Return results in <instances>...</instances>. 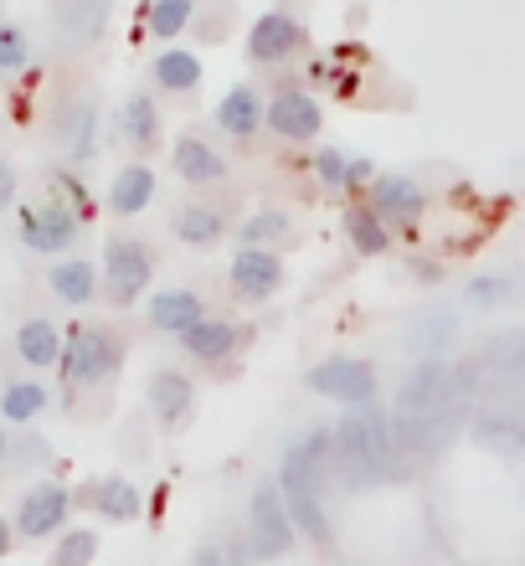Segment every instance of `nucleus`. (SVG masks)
I'll return each mask as SVG.
<instances>
[{
  "instance_id": "f257e3e1",
  "label": "nucleus",
  "mask_w": 525,
  "mask_h": 566,
  "mask_svg": "<svg viewBox=\"0 0 525 566\" xmlns=\"http://www.w3.org/2000/svg\"><path fill=\"white\" fill-rule=\"evenodd\" d=\"M397 422L387 418V412H376L371 407H350L346 418H340V428H335V459H340V474H346V484H356V490H366V484H387V479H397Z\"/></svg>"
},
{
  "instance_id": "f03ea898",
  "label": "nucleus",
  "mask_w": 525,
  "mask_h": 566,
  "mask_svg": "<svg viewBox=\"0 0 525 566\" xmlns=\"http://www.w3.org/2000/svg\"><path fill=\"white\" fill-rule=\"evenodd\" d=\"M330 448H335V432L309 428L284 453V469H279V490L288 500V515L300 525V536L309 541H330V521H325V505H319V474L330 463Z\"/></svg>"
},
{
  "instance_id": "7ed1b4c3",
  "label": "nucleus",
  "mask_w": 525,
  "mask_h": 566,
  "mask_svg": "<svg viewBox=\"0 0 525 566\" xmlns=\"http://www.w3.org/2000/svg\"><path fill=\"white\" fill-rule=\"evenodd\" d=\"M119 366V340H114V329L104 325H73L67 329V340H62V387L67 391H83V387H98L108 381Z\"/></svg>"
},
{
  "instance_id": "20e7f679",
  "label": "nucleus",
  "mask_w": 525,
  "mask_h": 566,
  "mask_svg": "<svg viewBox=\"0 0 525 566\" xmlns=\"http://www.w3.org/2000/svg\"><path fill=\"white\" fill-rule=\"evenodd\" d=\"M155 279V253L139 238H108L104 248V298L114 310H129Z\"/></svg>"
},
{
  "instance_id": "39448f33",
  "label": "nucleus",
  "mask_w": 525,
  "mask_h": 566,
  "mask_svg": "<svg viewBox=\"0 0 525 566\" xmlns=\"http://www.w3.org/2000/svg\"><path fill=\"white\" fill-rule=\"evenodd\" d=\"M248 541H253V556L273 562V556H284L294 541H300V525L288 515V500L279 484H258L253 490V510H248Z\"/></svg>"
},
{
  "instance_id": "423d86ee",
  "label": "nucleus",
  "mask_w": 525,
  "mask_h": 566,
  "mask_svg": "<svg viewBox=\"0 0 525 566\" xmlns=\"http://www.w3.org/2000/svg\"><path fill=\"white\" fill-rule=\"evenodd\" d=\"M15 227H21V242H27L31 253H67V248L83 238V217H77L67 201L21 207L15 211Z\"/></svg>"
},
{
  "instance_id": "0eeeda50",
  "label": "nucleus",
  "mask_w": 525,
  "mask_h": 566,
  "mask_svg": "<svg viewBox=\"0 0 525 566\" xmlns=\"http://www.w3.org/2000/svg\"><path fill=\"white\" fill-rule=\"evenodd\" d=\"M304 387L319 391V397H335V402H346V407L376 402V371L356 356H330V360H319V366H309Z\"/></svg>"
},
{
  "instance_id": "6e6552de",
  "label": "nucleus",
  "mask_w": 525,
  "mask_h": 566,
  "mask_svg": "<svg viewBox=\"0 0 525 566\" xmlns=\"http://www.w3.org/2000/svg\"><path fill=\"white\" fill-rule=\"evenodd\" d=\"M304 46H309V31L294 11H263L248 31V62L258 67H279V62L300 57Z\"/></svg>"
},
{
  "instance_id": "1a4fd4ad",
  "label": "nucleus",
  "mask_w": 525,
  "mask_h": 566,
  "mask_svg": "<svg viewBox=\"0 0 525 566\" xmlns=\"http://www.w3.org/2000/svg\"><path fill=\"white\" fill-rule=\"evenodd\" d=\"M227 279H232V294L238 298L263 304V298H273L279 289H284V258L273 253V248H238Z\"/></svg>"
},
{
  "instance_id": "9d476101",
  "label": "nucleus",
  "mask_w": 525,
  "mask_h": 566,
  "mask_svg": "<svg viewBox=\"0 0 525 566\" xmlns=\"http://www.w3.org/2000/svg\"><path fill=\"white\" fill-rule=\"evenodd\" d=\"M67 510H73V490H62V484H31L21 494V505H15V536H27V541L57 536Z\"/></svg>"
},
{
  "instance_id": "9b49d317",
  "label": "nucleus",
  "mask_w": 525,
  "mask_h": 566,
  "mask_svg": "<svg viewBox=\"0 0 525 566\" xmlns=\"http://www.w3.org/2000/svg\"><path fill=\"white\" fill-rule=\"evenodd\" d=\"M269 129L279 139H288V145H309V139H319V129H325V108L304 88H284L269 98Z\"/></svg>"
},
{
  "instance_id": "f8f14e48",
  "label": "nucleus",
  "mask_w": 525,
  "mask_h": 566,
  "mask_svg": "<svg viewBox=\"0 0 525 566\" xmlns=\"http://www.w3.org/2000/svg\"><path fill=\"white\" fill-rule=\"evenodd\" d=\"M366 207L381 217V222H397V227H412L428 211V191H422L418 176H402V170H391V176H376L371 180V201Z\"/></svg>"
},
{
  "instance_id": "ddd939ff",
  "label": "nucleus",
  "mask_w": 525,
  "mask_h": 566,
  "mask_svg": "<svg viewBox=\"0 0 525 566\" xmlns=\"http://www.w3.org/2000/svg\"><path fill=\"white\" fill-rule=\"evenodd\" d=\"M269 124V104H263V93L253 83H238V88H227V98L217 104V129L232 139H253L258 129Z\"/></svg>"
},
{
  "instance_id": "4468645a",
  "label": "nucleus",
  "mask_w": 525,
  "mask_h": 566,
  "mask_svg": "<svg viewBox=\"0 0 525 566\" xmlns=\"http://www.w3.org/2000/svg\"><path fill=\"white\" fill-rule=\"evenodd\" d=\"M227 227H232V207H217V201H186V207L176 211L170 232H176L186 248H211V242L227 238Z\"/></svg>"
},
{
  "instance_id": "2eb2a0df",
  "label": "nucleus",
  "mask_w": 525,
  "mask_h": 566,
  "mask_svg": "<svg viewBox=\"0 0 525 566\" xmlns=\"http://www.w3.org/2000/svg\"><path fill=\"white\" fill-rule=\"evenodd\" d=\"M62 340H67V329H57L52 319H42V314H31V319H21V329H15V356H21V366H31V371H52L62 360Z\"/></svg>"
},
{
  "instance_id": "dca6fc26",
  "label": "nucleus",
  "mask_w": 525,
  "mask_h": 566,
  "mask_svg": "<svg viewBox=\"0 0 525 566\" xmlns=\"http://www.w3.org/2000/svg\"><path fill=\"white\" fill-rule=\"evenodd\" d=\"M170 165H176V176L186 180V186H222L227 180V160L201 135H180Z\"/></svg>"
},
{
  "instance_id": "f3484780",
  "label": "nucleus",
  "mask_w": 525,
  "mask_h": 566,
  "mask_svg": "<svg viewBox=\"0 0 525 566\" xmlns=\"http://www.w3.org/2000/svg\"><path fill=\"white\" fill-rule=\"evenodd\" d=\"M155 170L150 165H124V170H114V180H108V211L114 217H139V211L155 201Z\"/></svg>"
},
{
  "instance_id": "a211bd4d",
  "label": "nucleus",
  "mask_w": 525,
  "mask_h": 566,
  "mask_svg": "<svg viewBox=\"0 0 525 566\" xmlns=\"http://www.w3.org/2000/svg\"><path fill=\"white\" fill-rule=\"evenodd\" d=\"M145 397H150V412L166 422V428H180L196 407V387L180 371H155L150 387H145Z\"/></svg>"
},
{
  "instance_id": "6ab92c4d",
  "label": "nucleus",
  "mask_w": 525,
  "mask_h": 566,
  "mask_svg": "<svg viewBox=\"0 0 525 566\" xmlns=\"http://www.w3.org/2000/svg\"><path fill=\"white\" fill-rule=\"evenodd\" d=\"M98 283H104V273L93 269L88 258H62V263H52V273H46V289H52L62 304H73V310H83V304L98 298Z\"/></svg>"
},
{
  "instance_id": "aec40b11",
  "label": "nucleus",
  "mask_w": 525,
  "mask_h": 566,
  "mask_svg": "<svg viewBox=\"0 0 525 566\" xmlns=\"http://www.w3.org/2000/svg\"><path fill=\"white\" fill-rule=\"evenodd\" d=\"M196 319H207V310H201V294H191V289H160L150 298V325L160 335H186Z\"/></svg>"
},
{
  "instance_id": "412c9836",
  "label": "nucleus",
  "mask_w": 525,
  "mask_h": 566,
  "mask_svg": "<svg viewBox=\"0 0 525 566\" xmlns=\"http://www.w3.org/2000/svg\"><path fill=\"white\" fill-rule=\"evenodd\" d=\"M176 340H180V350L196 360H227L242 345V329L227 325V319H196L186 335H176Z\"/></svg>"
},
{
  "instance_id": "4be33fe9",
  "label": "nucleus",
  "mask_w": 525,
  "mask_h": 566,
  "mask_svg": "<svg viewBox=\"0 0 525 566\" xmlns=\"http://www.w3.org/2000/svg\"><path fill=\"white\" fill-rule=\"evenodd\" d=\"M119 135L135 149H155L160 145V108L150 93H129L119 104Z\"/></svg>"
},
{
  "instance_id": "5701e85b",
  "label": "nucleus",
  "mask_w": 525,
  "mask_h": 566,
  "mask_svg": "<svg viewBox=\"0 0 525 566\" xmlns=\"http://www.w3.org/2000/svg\"><path fill=\"white\" fill-rule=\"evenodd\" d=\"M340 227H346V242L350 248H356L360 258H381L391 248V232H387V222H381V217H376L371 207H346L340 211Z\"/></svg>"
},
{
  "instance_id": "b1692460",
  "label": "nucleus",
  "mask_w": 525,
  "mask_h": 566,
  "mask_svg": "<svg viewBox=\"0 0 525 566\" xmlns=\"http://www.w3.org/2000/svg\"><path fill=\"white\" fill-rule=\"evenodd\" d=\"M150 77H155V88H166V93H191V88H201V57L186 52V46H166L150 62Z\"/></svg>"
},
{
  "instance_id": "393cba45",
  "label": "nucleus",
  "mask_w": 525,
  "mask_h": 566,
  "mask_svg": "<svg viewBox=\"0 0 525 566\" xmlns=\"http://www.w3.org/2000/svg\"><path fill=\"white\" fill-rule=\"evenodd\" d=\"M88 505L104 515V521H114V525H129L145 510V500H139V490L129 484V479H98L88 490Z\"/></svg>"
},
{
  "instance_id": "a878e982",
  "label": "nucleus",
  "mask_w": 525,
  "mask_h": 566,
  "mask_svg": "<svg viewBox=\"0 0 525 566\" xmlns=\"http://www.w3.org/2000/svg\"><path fill=\"white\" fill-rule=\"evenodd\" d=\"M46 402H52V391L42 381H31V376H21V381H11V387L0 391V418L15 422V428H31L46 412Z\"/></svg>"
},
{
  "instance_id": "bb28decb",
  "label": "nucleus",
  "mask_w": 525,
  "mask_h": 566,
  "mask_svg": "<svg viewBox=\"0 0 525 566\" xmlns=\"http://www.w3.org/2000/svg\"><path fill=\"white\" fill-rule=\"evenodd\" d=\"M62 149L73 160H88L93 149H98V104L93 98H77L73 114L62 119Z\"/></svg>"
},
{
  "instance_id": "cd10ccee",
  "label": "nucleus",
  "mask_w": 525,
  "mask_h": 566,
  "mask_svg": "<svg viewBox=\"0 0 525 566\" xmlns=\"http://www.w3.org/2000/svg\"><path fill=\"white\" fill-rule=\"evenodd\" d=\"M453 329H459V319H453V310H443V304H433V310L418 314V325H412V345H418L422 356L443 360V350H449Z\"/></svg>"
},
{
  "instance_id": "c85d7f7f",
  "label": "nucleus",
  "mask_w": 525,
  "mask_h": 566,
  "mask_svg": "<svg viewBox=\"0 0 525 566\" xmlns=\"http://www.w3.org/2000/svg\"><path fill=\"white\" fill-rule=\"evenodd\" d=\"M288 232H294V217H288V211H279V207L253 211V217L238 227L242 248H269V242H284Z\"/></svg>"
},
{
  "instance_id": "c756f323",
  "label": "nucleus",
  "mask_w": 525,
  "mask_h": 566,
  "mask_svg": "<svg viewBox=\"0 0 525 566\" xmlns=\"http://www.w3.org/2000/svg\"><path fill=\"white\" fill-rule=\"evenodd\" d=\"M191 15H196V0H150L145 27H150V36L170 42V36H180V31L191 27Z\"/></svg>"
},
{
  "instance_id": "7c9ffc66",
  "label": "nucleus",
  "mask_w": 525,
  "mask_h": 566,
  "mask_svg": "<svg viewBox=\"0 0 525 566\" xmlns=\"http://www.w3.org/2000/svg\"><path fill=\"white\" fill-rule=\"evenodd\" d=\"M480 443L500 448V453H525V422L505 418V412H484L480 418Z\"/></svg>"
},
{
  "instance_id": "2f4dec72",
  "label": "nucleus",
  "mask_w": 525,
  "mask_h": 566,
  "mask_svg": "<svg viewBox=\"0 0 525 566\" xmlns=\"http://www.w3.org/2000/svg\"><path fill=\"white\" fill-rule=\"evenodd\" d=\"M98 556V536L93 531H67L57 541V552H52V566H88Z\"/></svg>"
},
{
  "instance_id": "473e14b6",
  "label": "nucleus",
  "mask_w": 525,
  "mask_h": 566,
  "mask_svg": "<svg viewBox=\"0 0 525 566\" xmlns=\"http://www.w3.org/2000/svg\"><path fill=\"white\" fill-rule=\"evenodd\" d=\"M31 62V42L27 31L11 27V21H0V73H21Z\"/></svg>"
},
{
  "instance_id": "72a5a7b5",
  "label": "nucleus",
  "mask_w": 525,
  "mask_h": 566,
  "mask_svg": "<svg viewBox=\"0 0 525 566\" xmlns=\"http://www.w3.org/2000/svg\"><path fill=\"white\" fill-rule=\"evenodd\" d=\"M46 180H52V191H57L62 201H67V207L83 217V227H88V222H93V201H88V191H83V180H77L73 170H52Z\"/></svg>"
},
{
  "instance_id": "f704fd0d",
  "label": "nucleus",
  "mask_w": 525,
  "mask_h": 566,
  "mask_svg": "<svg viewBox=\"0 0 525 566\" xmlns=\"http://www.w3.org/2000/svg\"><path fill=\"white\" fill-rule=\"evenodd\" d=\"M309 170H315V180L325 191H346V155L340 149H319L315 160H309Z\"/></svg>"
},
{
  "instance_id": "c9c22d12",
  "label": "nucleus",
  "mask_w": 525,
  "mask_h": 566,
  "mask_svg": "<svg viewBox=\"0 0 525 566\" xmlns=\"http://www.w3.org/2000/svg\"><path fill=\"white\" fill-rule=\"evenodd\" d=\"M511 289H515L511 279H474L469 283V304H474V310H495V304L511 298Z\"/></svg>"
},
{
  "instance_id": "e433bc0d",
  "label": "nucleus",
  "mask_w": 525,
  "mask_h": 566,
  "mask_svg": "<svg viewBox=\"0 0 525 566\" xmlns=\"http://www.w3.org/2000/svg\"><path fill=\"white\" fill-rule=\"evenodd\" d=\"M495 371L500 376H525V329L521 335H511V340L495 350Z\"/></svg>"
},
{
  "instance_id": "4c0bfd02",
  "label": "nucleus",
  "mask_w": 525,
  "mask_h": 566,
  "mask_svg": "<svg viewBox=\"0 0 525 566\" xmlns=\"http://www.w3.org/2000/svg\"><path fill=\"white\" fill-rule=\"evenodd\" d=\"M366 180H376V165L360 155V160H346V191H360Z\"/></svg>"
},
{
  "instance_id": "58836bf2",
  "label": "nucleus",
  "mask_w": 525,
  "mask_h": 566,
  "mask_svg": "<svg viewBox=\"0 0 525 566\" xmlns=\"http://www.w3.org/2000/svg\"><path fill=\"white\" fill-rule=\"evenodd\" d=\"M15 191H21V176H15V165L11 160H0V211L15 201Z\"/></svg>"
},
{
  "instance_id": "ea45409f",
  "label": "nucleus",
  "mask_w": 525,
  "mask_h": 566,
  "mask_svg": "<svg viewBox=\"0 0 525 566\" xmlns=\"http://www.w3.org/2000/svg\"><path fill=\"white\" fill-rule=\"evenodd\" d=\"M11 546H15V525L6 521V515H0V562L11 556Z\"/></svg>"
},
{
  "instance_id": "a19ab883",
  "label": "nucleus",
  "mask_w": 525,
  "mask_h": 566,
  "mask_svg": "<svg viewBox=\"0 0 525 566\" xmlns=\"http://www.w3.org/2000/svg\"><path fill=\"white\" fill-rule=\"evenodd\" d=\"M196 566H227V562H222V552H201L196 556Z\"/></svg>"
},
{
  "instance_id": "79ce46f5",
  "label": "nucleus",
  "mask_w": 525,
  "mask_h": 566,
  "mask_svg": "<svg viewBox=\"0 0 525 566\" xmlns=\"http://www.w3.org/2000/svg\"><path fill=\"white\" fill-rule=\"evenodd\" d=\"M6 453H11V443H6V428H0V463H6Z\"/></svg>"
},
{
  "instance_id": "37998d69",
  "label": "nucleus",
  "mask_w": 525,
  "mask_h": 566,
  "mask_svg": "<svg viewBox=\"0 0 525 566\" xmlns=\"http://www.w3.org/2000/svg\"><path fill=\"white\" fill-rule=\"evenodd\" d=\"M0 77H6V73H0Z\"/></svg>"
}]
</instances>
